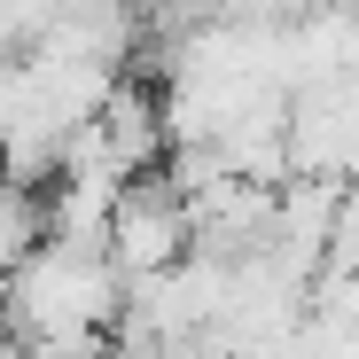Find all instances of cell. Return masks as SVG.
<instances>
[{
    "label": "cell",
    "mask_w": 359,
    "mask_h": 359,
    "mask_svg": "<svg viewBox=\"0 0 359 359\" xmlns=\"http://www.w3.org/2000/svg\"><path fill=\"white\" fill-rule=\"evenodd\" d=\"M196 243H188V211L164 180H126V196L109 203L102 219V258L117 266V281H149L164 266H180Z\"/></svg>",
    "instance_id": "obj_2"
},
{
    "label": "cell",
    "mask_w": 359,
    "mask_h": 359,
    "mask_svg": "<svg viewBox=\"0 0 359 359\" xmlns=\"http://www.w3.org/2000/svg\"><path fill=\"white\" fill-rule=\"evenodd\" d=\"M117 305H126V281H117V266L102 258V243H55V234H39V243L8 266V281H0V336H109L117 328Z\"/></svg>",
    "instance_id": "obj_1"
}]
</instances>
